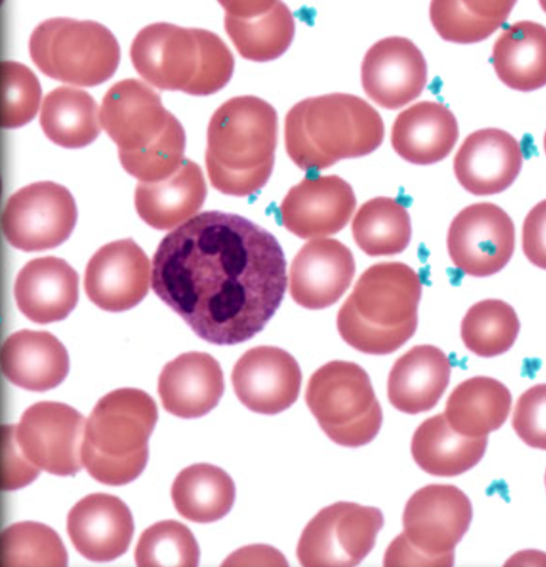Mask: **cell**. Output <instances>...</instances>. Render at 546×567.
I'll use <instances>...</instances> for the list:
<instances>
[{
  "instance_id": "28",
  "label": "cell",
  "mask_w": 546,
  "mask_h": 567,
  "mask_svg": "<svg viewBox=\"0 0 546 567\" xmlns=\"http://www.w3.org/2000/svg\"><path fill=\"white\" fill-rule=\"evenodd\" d=\"M492 64L513 91L530 93L546 86V27L533 21L509 25L494 44Z\"/></svg>"
},
{
  "instance_id": "34",
  "label": "cell",
  "mask_w": 546,
  "mask_h": 567,
  "mask_svg": "<svg viewBox=\"0 0 546 567\" xmlns=\"http://www.w3.org/2000/svg\"><path fill=\"white\" fill-rule=\"evenodd\" d=\"M225 27L236 51L247 61L267 63L282 56L295 37V19L282 0L262 17L243 20L226 14Z\"/></svg>"
},
{
  "instance_id": "48",
  "label": "cell",
  "mask_w": 546,
  "mask_h": 567,
  "mask_svg": "<svg viewBox=\"0 0 546 567\" xmlns=\"http://www.w3.org/2000/svg\"><path fill=\"white\" fill-rule=\"evenodd\" d=\"M544 152H545V155H546V132L544 134Z\"/></svg>"
},
{
  "instance_id": "40",
  "label": "cell",
  "mask_w": 546,
  "mask_h": 567,
  "mask_svg": "<svg viewBox=\"0 0 546 567\" xmlns=\"http://www.w3.org/2000/svg\"><path fill=\"white\" fill-rule=\"evenodd\" d=\"M432 24L442 40L472 44L493 37L499 24L478 20L464 9L460 0H432Z\"/></svg>"
},
{
  "instance_id": "21",
  "label": "cell",
  "mask_w": 546,
  "mask_h": 567,
  "mask_svg": "<svg viewBox=\"0 0 546 567\" xmlns=\"http://www.w3.org/2000/svg\"><path fill=\"white\" fill-rule=\"evenodd\" d=\"M68 533L80 555L87 560L106 563L126 554L134 537L135 522L121 498L94 494L72 507Z\"/></svg>"
},
{
  "instance_id": "19",
  "label": "cell",
  "mask_w": 546,
  "mask_h": 567,
  "mask_svg": "<svg viewBox=\"0 0 546 567\" xmlns=\"http://www.w3.org/2000/svg\"><path fill=\"white\" fill-rule=\"evenodd\" d=\"M524 152L518 140L499 128L471 133L457 151L453 168L457 183L476 197L507 190L523 169Z\"/></svg>"
},
{
  "instance_id": "6",
  "label": "cell",
  "mask_w": 546,
  "mask_h": 567,
  "mask_svg": "<svg viewBox=\"0 0 546 567\" xmlns=\"http://www.w3.org/2000/svg\"><path fill=\"white\" fill-rule=\"evenodd\" d=\"M472 504L453 485H427L412 495L404 533L390 545L385 566H452L454 548L467 533Z\"/></svg>"
},
{
  "instance_id": "33",
  "label": "cell",
  "mask_w": 546,
  "mask_h": 567,
  "mask_svg": "<svg viewBox=\"0 0 546 567\" xmlns=\"http://www.w3.org/2000/svg\"><path fill=\"white\" fill-rule=\"evenodd\" d=\"M352 236L369 257L396 256L411 241L410 214L400 200L393 198L368 200L352 221Z\"/></svg>"
},
{
  "instance_id": "5",
  "label": "cell",
  "mask_w": 546,
  "mask_h": 567,
  "mask_svg": "<svg viewBox=\"0 0 546 567\" xmlns=\"http://www.w3.org/2000/svg\"><path fill=\"white\" fill-rule=\"evenodd\" d=\"M157 421L155 400L135 388L100 399L85 425L82 462L86 472L110 486L136 481L150 460Z\"/></svg>"
},
{
  "instance_id": "30",
  "label": "cell",
  "mask_w": 546,
  "mask_h": 567,
  "mask_svg": "<svg viewBox=\"0 0 546 567\" xmlns=\"http://www.w3.org/2000/svg\"><path fill=\"white\" fill-rule=\"evenodd\" d=\"M512 408L508 388L492 378H472L455 388L447 400L445 416L463 436L486 437L507 421Z\"/></svg>"
},
{
  "instance_id": "8",
  "label": "cell",
  "mask_w": 546,
  "mask_h": 567,
  "mask_svg": "<svg viewBox=\"0 0 546 567\" xmlns=\"http://www.w3.org/2000/svg\"><path fill=\"white\" fill-rule=\"evenodd\" d=\"M306 402L332 442L359 447L374 441L382 426V409L371 378L357 363L333 361L309 380Z\"/></svg>"
},
{
  "instance_id": "44",
  "label": "cell",
  "mask_w": 546,
  "mask_h": 567,
  "mask_svg": "<svg viewBox=\"0 0 546 567\" xmlns=\"http://www.w3.org/2000/svg\"><path fill=\"white\" fill-rule=\"evenodd\" d=\"M523 250L527 260L546 271V199L527 214L523 224Z\"/></svg>"
},
{
  "instance_id": "31",
  "label": "cell",
  "mask_w": 546,
  "mask_h": 567,
  "mask_svg": "<svg viewBox=\"0 0 546 567\" xmlns=\"http://www.w3.org/2000/svg\"><path fill=\"white\" fill-rule=\"evenodd\" d=\"M236 488L223 468L198 464L183 470L172 487L176 512L196 524H213L229 514Z\"/></svg>"
},
{
  "instance_id": "3",
  "label": "cell",
  "mask_w": 546,
  "mask_h": 567,
  "mask_svg": "<svg viewBox=\"0 0 546 567\" xmlns=\"http://www.w3.org/2000/svg\"><path fill=\"white\" fill-rule=\"evenodd\" d=\"M422 290L419 274L403 262L369 267L339 309V334L365 354L400 350L418 331Z\"/></svg>"
},
{
  "instance_id": "4",
  "label": "cell",
  "mask_w": 546,
  "mask_h": 567,
  "mask_svg": "<svg viewBox=\"0 0 546 567\" xmlns=\"http://www.w3.org/2000/svg\"><path fill=\"white\" fill-rule=\"evenodd\" d=\"M278 142V115L256 96L228 100L208 128L206 169L213 186L226 196L248 197L270 181Z\"/></svg>"
},
{
  "instance_id": "36",
  "label": "cell",
  "mask_w": 546,
  "mask_h": 567,
  "mask_svg": "<svg viewBox=\"0 0 546 567\" xmlns=\"http://www.w3.org/2000/svg\"><path fill=\"white\" fill-rule=\"evenodd\" d=\"M0 556L8 566H68L66 548L51 527L39 522H20L8 527L0 539Z\"/></svg>"
},
{
  "instance_id": "29",
  "label": "cell",
  "mask_w": 546,
  "mask_h": 567,
  "mask_svg": "<svg viewBox=\"0 0 546 567\" xmlns=\"http://www.w3.org/2000/svg\"><path fill=\"white\" fill-rule=\"evenodd\" d=\"M488 439L457 434L445 414L427 417L411 442V454L425 473L452 477L477 466L483 458Z\"/></svg>"
},
{
  "instance_id": "47",
  "label": "cell",
  "mask_w": 546,
  "mask_h": 567,
  "mask_svg": "<svg viewBox=\"0 0 546 567\" xmlns=\"http://www.w3.org/2000/svg\"><path fill=\"white\" fill-rule=\"evenodd\" d=\"M540 8L546 13V0H538Z\"/></svg>"
},
{
  "instance_id": "18",
  "label": "cell",
  "mask_w": 546,
  "mask_h": 567,
  "mask_svg": "<svg viewBox=\"0 0 546 567\" xmlns=\"http://www.w3.org/2000/svg\"><path fill=\"white\" fill-rule=\"evenodd\" d=\"M151 261L131 238L100 248L86 266L84 289L100 309L122 312L150 292Z\"/></svg>"
},
{
  "instance_id": "26",
  "label": "cell",
  "mask_w": 546,
  "mask_h": 567,
  "mask_svg": "<svg viewBox=\"0 0 546 567\" xmlns=\"http://www.w3.org/2000/svg\"><path fill=\"white\" fill-rule=\"evenodd\" d=\"M0 361L12 384L39 393L63 383L70 370L68 350L49 332L23 330L11 334Z\"/></svg>"
},
{
  "instance_id": "45",
  "label": "cell",
  "mask_w": 546,
  "mask_h": 567,
  "mask_svg": "<svg viewBox=\"0 0 546 567\" xmlns=\"http://www.w3.org/2000/svg\"><path fill=\"white\" fill-rule=\"evenodd\" d=\"M460 2L471 17L502 27L511 17L518 0H460Z\"/></svg>"
},
{
  "instance_id": "23",
  "label": "cell",
  "mask_w": 546,
  "mask_h": 567,
  "mask_svg": "<svg viewBox=\"0 0 546 567\" xmlns=\"http://www.w3.org/2000/svg\"><path fill=\"white\" fill-rule=\"evenodd\" d=\"M79 275L63 259L29 261L14 282V298L29 320L48 324L65 320L79 302Z\"/></svg>"
},
{
  "instance_id": "42",
  "label": "cell",
  "mask_w": 546,
  "mask_h": 567,
  "mask_svg": "<svg viewBox=\"0 0 546 567\" xmlns=\"http://www.w3.org/2000/svg\"><path fill=\"white\" fill-rule=\"evenodd\" d=\"M512 425L525 444L546 451V383L530 386L519 398Z\"/></svg>"
},
{
  "instance_id": "46",
  "label": "cell",
  "mask_w": 546,
  "mask_h": 567,
  "mask_svg": "<svg viewBox=\"0 0 546 567\" xmlns=\"http://www.w3.org/2000/svg\"><path fill=\"white\" fill-rule=\"evenodd\" d=\"M229 17L250 20L262 17L277 4L278 0H217Z\"/></svg>"
},
{
  "instance_id": "16",
  "label": "cell",
  "mask_w": 546,
  "mask_h": 567,
  "mask_svg": "<svg viewBox=\"0 0 546 567\" xmlns=\"http://www.w3.org/2000/svg\"><path fill=\"white\" fill-rule=\"evenodd\" d=\"M231 382L244 406L256 413L275 415L298 401L302 372L289 352L259 347L247 351L235 364Z\"/></svg>"
},
{
  "instance_id": "17",
  "label": "cell",
  "mask_w": 546,
  "mask_h": 567,
  "mask_svg": "<svg viewBox=\"0 0 546 567\" xmlns=\"http://www.w3.org/2000/svg\"><path fill=\"white\" fill-rule=\"evenodd\" d=\"M352 187L337 175L306 177L279 207L284 227L303 240L343 230L357 208Z\"/></svg>"
},
{
  "instance_id": "20",
  "label": "cell",
  "mask_w": 546,
  "mask_h": 567,
  "mask_svg": "<svg viewBox=\"0 0 546 567\" xmlns=\"http://www.w3.org/2000/svg\"><path fill=\"white\" fill-rule=\"evenodd\" d=\"M356 274V258L346 245L333 238H315L292 260L290 295L302 308L327 309L341 300Z\"/></svg>"
},
{
  "instance_id": "25",
  "label": "cell",
  "mask_w": 546,
  "mask_h": 567,
  "mask_svg": "<svg viewBox=\"0 0 546 567\" xmlns=\"http://www.w3.org/2000/svg\"><path fill=\"white\" fill-rule=\"evenodd\" d=\"M452 363L433 346L409 350L394 363L388 383L392 406L406 414L432 411L447 390Z\"/></svg>"
},
{
  "instance_id": "37",
  "label": "cell",
  "mask_w": 546,
  "mask_h": 567,
  "mask_svg": "<svg viewBox=\"0 0 546 567\" xmlns=\"http://www.w3.org/2000/svg\"><path fill=\"white\" fill-rule=\"evenodd\" d=\"M199 556L195 535L178 520H162L147 528L135 551L136 564L144 567H195Z\"/></svg>"
},
{
  "instance_id": "32",
  "label": "cell",
  "mask_w": 546,
  "mask_h": 567,
  "mask_svg": "<svg viewBox=\"0 0 546 567\" xmlns=\"http://www.w3.org/2000/svg\"><path fill=\"white\" fill-rule=\"evenodd\" d=\"M100 122L97 103L80 89L56 87L43 100L40 124L59 146L81 148L92 144L100 136Z\"/></svg>"
},
{
  "instance_id": "41",
  "label": "cell",
  "mask_w": 546,
  "mask_h": 567,
  "mask_svg": "<svg viewBox=\"0 0 546 567\" xmlns=\"http://www.w3.org/2000/svg\"><path fill=\"white\" fill-rule=\"evenodd\" d=\"M203 52L199 76L187 92L192 96H209L223 91L234 73V55L226 42L217 34L197 29Z\"/></svg>"
},
{
  "instance_id": "12",
  "label": "cell",
  "mask_w": 546,
  "mask_h": 567,
  "mask_svg": "<svg viewBox=\"0 0 546 567\" xmlns=\"http://www.w3.org/2000/svg\"><path fill=\"white\" fill-rule=\"evenodd\" d=\"M85 425V417L62 402H38L23 413L17 440L24 456L41 471L73 476L83 467Z\"/></svg>"
},
{
  "instance_id": "10",
  "label": "cell",
  "mask_w": 546,
  "mask_h": 567,
  "mask_svg": "<svg viewBox=\"0 0 546 567\" xmlns=\"http://www.w3.org/2000/svg\"><path fill=\"white\" fill-rule=\"evenodd\" d=\"M8 243L23 251L63 245L78 221V206L68 188L43 182L12 194L3 213Z\"/></svg>"
},
{
  "instance_id": "38",
  "label": "cell",
  "mask_w": 546,
  "mask_h": 567,
  "mask_svg": "<svg viewBox=\"0 0 546 567\" xmlns=\"http://www.w3.org/2000/svg\"><path fill=\"white\" fill-rule=\"evenodd\" d=\"M186 134L176 118L166 136L147 151L135 155H123L122 166L141 183L166 181L184 163Z\"/></svg>"
},
{
  "instance_id": "27",
  "label": "cell",
  "mask_w": 546,
  "mask_h": 567,
  "mask_svg": "<svg viewBox=\"0 0 546 567\" xmlns=\"http://www.w3.org/2000/svg\"><path fill=\"white\" fill-rule=\"evenodd\" d=\"M206 183L197 163L185 159L172 176L158 183H140L135 194L140 217L154 229L169 230L202 208Z\"/></svg>"
},
{
  "instance_id": "35",
  "label": "cell",
  "mask_w": 546,
  "mask_h": 567,
  "mask_svg": "<svg viewBox=\"0 0 546 567\" xmlns=\"http://www.w3.org/2000/svg\"><path fill=\"white\" fill-rule=\"evenodd\" d=\"M521 332L515 309L501 300H484L472 306L461 327L465 348L483 358L508 352Z\"/></svg>"
},
{
  "instance_id": "43",
  "label": "cell",
  "mask_w": 546,
  "mask_h": 567,
  "mask_svg": "<svg viewBox=\"0 0 546 567\" xmlns=\"http://www.w3.org/2000/svg\"><path fill=\"white\" fill-rule=\"evenodd\" d=\"M2 487L14 491L32 484L41 470L24 456L17 440V425H4L2 430Z\"/></svg>"
},
{
  "instance_id": "13",
  "label": "cell",
  "mask_w": 546,
  "mask_h": 567,
  "mask_svg": "<svg viewBox=\"0 0 546 567\" xmlns=\"http://www.w3.org/2000/svg\"><path fill=\"white\" fill-rule=\"evenodd\" d=\"M131 61L140 76L153 86L187 94L203 64L197 29L171 23L147 25L132 42Z\"/></svg>"
},
{
  "instance_id": "24",
  "label": "cell",
  "mask_w": 546,
  "mask_h": 567,
  "mask_svg": "<svg viewBox=\"0 0 546 567\" xmlns=\"http://www.w3.org/2000/svg\"><path fill=\"white\" fill-rule=\"evenodd\" d=\"M460 125L444 103L423 101L396 116L391 142L394 152L416 166H432L453 152Z\"/></svg>"
},
{
  "instance_id": "7",
  "label": "cell",
  "mask_w": 546,
  "mask_h": 567,
  "mask_svg": "<svg viewBox=\"0 0 546 567\" xmlns=\"http://www.w3.org/2000/svg\"><path fill=\"white\" fill-rule=\"evenodd\" d=\"M29 53L52 80L93 87L113 78L121 47L110 29L93 21L51 19L37 27Z\"/></svg>"
},
{
  "instance_id": "15",
  "label": "cell",
  "mask_w": 546,
  "mask_h": 567,
  "mask_svg": "<svg viewBox=\"0 0 546 567\" xmlns=\"http://www.w3.org/2000/svg\"><path fill=\"white\" fill-rule=\"evenodd\" d=\"M361 80L364 93L378 106L390 111L403 109L424 92L425 58L406 38L382 39L365 53Z\"/></svg>"
},
{
  "instance_id": "2",
  "label": "cell",
  "mask_w": 546,
  "mask_h": 567,
  "mask_svg": "<svg viewBox=\"0 0 546 567\" xmlns=\"http://www.w3.org/2000/svg\"><path fill=\"white\" fill-rule=\"evenodd\" d=\"M287 153L305 172L373 154L385 138L381 115L350 94L309 97L295 104L285 124Z\"/></svg>"
},
{
  "instance_id": "11",
  "label": "cell",
  "mask_w": 546,
  "mask_h": 567,
  "mask_svg": "<svg viewBox=\"0 0 546 567\" xmlns=\"http://www.w3.org/2000/svg\"><path fill=\"white\" fill-rule=\"evenodd\" d=\"M447 249L453 265L470 277L499 274L515 250L514 221L496 204H472L452 220Z\"/></svg>"
},
{
  "instance_id": "14",
  "label": "cell",
  "mask_w": 546,
  "mask_h": 567,
  "mask_svg": "<svg viewBox=\"0 0 546 567\" xmlns=\"http://www.w3.org/2000/svg\"><path fill=\"white\" fill-rule=\"evenodd\" d=\"M100 121L123 156L140 154L156 145L176 117L150 85L125 80L114 84L103 97Z\"/></svg>"
},
{
  "instance_id": "49",
  "label": "cell",
  "mask_w": 546,
  "mask_h": 567,
  "mask_svg": "<svg viewBox=\"0 0 546 567\" xmlns=\"http://www.w3.org/2000/svg\"><path fill=\"white\" fill-rule=\"evenodd\" d=\"M545 485H546V473H545Z\"/></svg>"
},
{
  "instance_id": "1",
  "label": "cell",
  "mask_w": 546,
  "mask_h": 567,
  "mask_svg": "<svg viewBox=\"0 0 546 567\" xmlns=\"http://www.w3.org/2000/svg\"><path fill=\"white\" fill-rule=\"evenodd\" d=\"M153 265L159 300L214 346H238L260 333L288 287L277 238L247 218L219 212L168 234Z\"/></svg>"
},
{
  "instance_id": "9",
  "label": "cell",
  "mask_w": 546,
  "mask_h": 567,
  "mask_svg": "<svg viewBox=\"0 0 546 567\" xmlns=\"http://www.w3.org/2000/svg\"><path fill=\"white\" fill-rule=\"evenodd\" d=\"M385 519L378 507L339 502L323 507L298 545L302 566H358L373 550Z\"/></svg>"
},
{
  "instance_id": "39",
  "label": "cell",
  "mask_w": 546,
  "mask_h": 567,
  "mask_svg": "<svg viewBox=\"0 0 546 567\" xmlns=\"http://www.w3.org/2000/svg\"><path fill=\"white\" fill-rule=\"evenodd\" d=\"M2 127L19 128L37 116L42 89L37 74L17 62H3Z\"/></svg>"
},
{
  "instance_id": "22",
  "label": "cell",
  "mask_w": 546,
  "mask_h": 567,
  "mask_svg": "<svg viewBox=\"0 0 546 567\" xmlns=\"http://www.w3.org/2000/svg\"><path fill=\"white\" fill-rule=\"evenodd\" d=\"M224 393V371L208 353L181 354L162 370L158 379L162 405L183 420H196L208 414Z\"/></svg>"
}]
</instances>
